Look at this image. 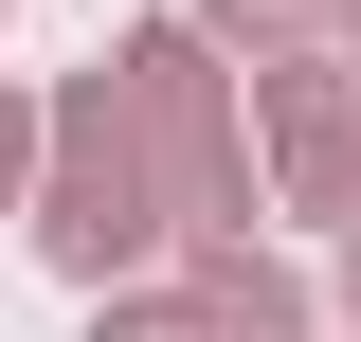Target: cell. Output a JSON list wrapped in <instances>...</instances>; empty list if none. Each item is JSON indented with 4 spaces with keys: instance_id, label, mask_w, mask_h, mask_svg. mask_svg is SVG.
I'll list each match as a JSON object with an SVG mask.
<instances>
[{
    "instance_id": "cell-5",
    "label": "cell",
    "mask_w": 361,
    "mask_h": 342,
    "mask_svg": "<svg viewBox=\"0 0 361 342\" xmlns=\"http://www.w3.org/2000/svg\"><path fill=\"white\" fill-rule=\"evenodd\" d=\"M37 198V90H0V216Z\"/></svg>"
},
{
    "instance_id": "cell-4",
    "label": "cell",
    "mask_w": 361,
    "mask_h": 342,
    "mask_svg": "<svg viewBox=\"0 0 361 342\" xmlns=\"http://www.w3.org/2000/svg\"><path fill=\"white\" fill-rule=\"evenodd\" d=\"M90 342H199V306H180V289H109V306H90Z\"/></svg>"
},
{
    "instance_id": "cell-3",
    "label": "cell",
    "mask_w": 361,
    "mask_h": 342,
    "mask_svg": "<svg viewBox=\"0 0 361 342\" xmlns=\"http://www.w3.org/2000/svg\"><path fill=\"white\" fill-rule=\"evenodd\" d=\"M180 18H199L235 72H289V54H325V37H343V0H180Z\"/></svg>"
},
{
    "instance_id": "cell-2",
    "label": "cell",
    "mask_w": 361,
    "mask_h": 342,
    "mask_svg": "<svg viewBox=\"0 0 361 342\" xmlns=\"http://www.w3.org/2000/svg\"><path fill=\"white\" fill-rule=\"evenodd\" d=\"M180 306H199V342H325V289L271 234H199L180 253Z\"/></svg>"
},
{
    "instance_id": "cell-7",
    "label": "cell",
    "mask_w": 361,
    "mask_h": 342,
    "mask_svg": "<svg viewBox=\"0 0 361 342\" xmlns=\"http://www.w3.org/2000/svg\"><path fill=\"white\" fill-rule=\"evenodd\" d=\"M325 54H343V108H361V0H343V37H325Z\"/></svg>"
},
{
    "instance_id": "cell-6",
    "label": "cell",
    "mask_w": 361,
    "mask_h": 342,
    "mask_svg": "<svg viewBox=\"0 0 361 342\" xmlns=\"http://www.w3.org/2000/svg\"><path fill=\"white\" fill-rule=\"evenodd\" d=\"M325 324L361 342V234H343V253H325Z\"/></svg>"
},
{
    "instance_id": "cell-8",
    "label": "cell",
    "mask_w": 361,
    "mask_h": 342,
    "mask_svg": "<svg viewBox=\"0 0 361 342\" xmlns=\"http://www.w3.org/2000/svg\"><path fill=\"white\" fill-rule=\"evenodd\" d=\"M325 342H343V324H325Z\"/></svg>"
},
{
    "instance_id": "cell-1",
    "label": "cell",
    "mask_w": 361,
    "mask_h": 342,
    "mask_svg": "<svg viewBox=\"0 0 361 342\" xmlns=\"http://www.w3.org/2000/svg\"><path fill=\"white\" fill-rule=\"evenodd\" d=\"M18 234H37L90 306L145 289V270L180 253V216H163V180H145V144H127V108H109V72H73V90L37 108V198H18Z\"/></svg>"
}]
</instances>
